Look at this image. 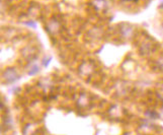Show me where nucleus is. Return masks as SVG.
<instances>
[{
    "label": "nucleus",
    "instance_id": "f257e3e1",
    "mask_svg": "<svg viewBox=\"0 0 163 135\" xmlns=\"http://www.w3.org/2000/svg\"><path fill=\"white\" fill-rule=\"evenodd\" d=\"M2 76H3V78L5 79L7 82H13V81H15L16 79H18V75H17L15 69H13V68H7V69L3 72V75H2Z\"/></svg>",
    "mask_w": 163,
    "mask_h": 135
},
{
    "label": "nucleus",
    "instance_id": "20e7f679",
    "mask_svg": "<svg viewBox=\"0 0 163 135\" xmlns=\"http://www.w3.org/2000/svg\"><path fill=\"white\" fill-rule=\"evenodd\" d=\"M26 26H32V28H36V23H34V21H26L25 23Z\"/></svg>",
    "mask_w": 163,
    "mask_h": 135
},
{
    "label": "nucleus",
    "instance_id": "f03ea898",
    "mask_svg": "<svg viewBox=\"0 0 163 135\" xmlns=\"http://www.w3.org/2000/svg\"><path fill=\"white\" fill-rule=\"evenodd\" d=\"M38 71H39V67H38V66H34V67L32 68V70L28 72V74H30V75H34V74H36Z\"/></svg>",
    "mask_w": 163,
    "mask_h": 135
},
{
    "label": "nucleus",
    "instance_id": "423d86ee",
    "mask_svg": "<svg viewBox=\"0 0 163 135\" xmlns=\"http://www.w3.org/2000/svg\"><path fill=\"white\" fill-rule=\"evenodd\" d=\"M0 131H1V128H0Z\"/></svg>",
    "mask_w": 163,
    "mask_h": 135
},
{
    "label": "nucleus",
    "instance_id": "7ed1b4c3",
    "mask_svg": "<svg viewBox=\"0 0 163 135\" xmlns=\"http://www.w3.org/2000/svg\"><path fill=\"white\" fill-rule=\"evenodd\" d=\"M50 62H51V58H50V57H48V58H45L43 60V65L45 66V67H47V66L49 65Z\"/></svg>",
    "mask_w": 163,
    "mask_h": 135
},
{
    "label": "nucleus",
    "instance_id": "39448f33",
    "mask_svg": "<svg viewBox=\"0 0 163 135\" xmlns=\"http://www.w3.org/2000/svg\"><path fill=\"white\" fill-rule=\"evenodd\" d=\"M1 108H2V103L0 102V110H1Z\"/></svg>",
    "mask_w": 163,
    "mask_h": 135
}]
</instances>
